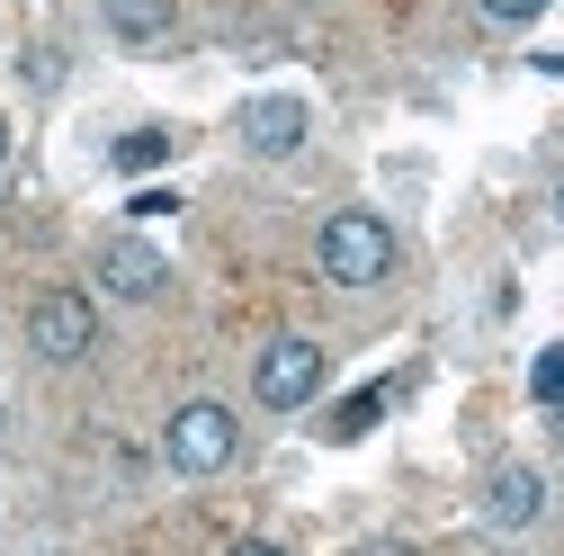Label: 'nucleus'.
Segmentation results:
<instances>
[{
    "instance_id": "5",
    "label": "nucleus",
    "mask_w": 564,
    "mask_h": 556,
    "mask_svg": "<svg viewBox=\"0 0 564 556\" xmlns=\"http://www.w3.org/2000/svg\"><path fill=\"white\" fill-rule=\"evenodd\" d=\"M305 135H314V108H305L296 90H269V99H251V108H242V145H251L260 162L305 153Z\"/></svg>"
},
{
    "instance_id": "3",
    "label": "nucleus",
    "mask_w": 564,
    "mask_h": 556,
    "mask_svg": "<svg viewBox=\"0 0 564 556\" xmlns=\"http://www.w3.org/2000/svg\"><path fill=\"white\" fill-rule=\"evenodd\" d=\"M323 341H305V332H278L269 351L251 360V395L269 404V413H296V404H314L323 395Z\"/></svg>"
},
{
    "instance_id": "4",
    "label": "nucleus",
    "mask_w": 564,
    "mask_h": 556,
    "mask_svg": "<svg viewBox=\"0 0 564 556\" xmlns=\"http://www.w3.org/2000/svg\"><path fill=\"white\" fill-rule=\"evenodd\" d=\"M28 351H36V360H54V368L90 360V351H99V306H90L82 288H45V297H36V314H28Z\"/></svg>"
},
{
    "instance_id": "7",
    "label": "nucleus",
    "mask_w": 564,
    "mask_h": 556,
    "mask_svg": "<svg viewBox=\"0 0 564 556\" xmlns=\"http://www.w3.org/2000/svg\"><path fill=\"white\" fill-rule=\"evenodd\" d=\"M484 521H492V530H529V521H546V475H538V467H492V484H484Z\"/></svg>"
},
{
    "instance_id": "9",
    "label": "nucleus",
    "mask_w": 564,
    "mask_h": 556,
    "mask_svg": "<svg viewBox=\"0 0 564 556\" xmlns=\"http://www.w3.org/2000/svg\"><path fill=\"white\" fill-rule=\"evenodd\" d=\"M377 413H386V386H359V395H349V404L332 413V423H323V440H359V431L377 423Z\"/></svg>"
},
{
    "instance_id": "10",
    "label": "nucleus",
    "mask_w": 564,
    "mask_h": 556,
    "mask_svg": "<svg viewBox=\"0 0 564 556\" xmlns=\"http://www.w3.org/2000/svg\"><path fill=\"white\" fill-rule=\"evenodd\" d=\"M162 162H171V135L162 126H134L126 145H117V171H162Z\"/></svg>"
},
{
    "instance_id": "13",
    "label": "nucleus",
    "mask_w": 564,
    "mask_h": 556,
    "mask_svg": "<svg viewBox=\"0 0 564 556\" xmlns=\"http://www.w3.org/2000/svg\"><path fill=\"white\" fill-rule=\"evenodd\" d=\"M171 206H180L171 189H134V197H126V216H171Z\"/></svg>"
},
{
    "instance_id": "16",
    "label": "nucleus",
    "mask_w": 564,
    "mask_h": 556,
    "mask_svg": "<svg viewBox=\"0 0 564 556\" xmlns=\"http://www.w3.org/2000/svg\"><path fill=\"white\" fill-rule=\"evenodd\" d=\"M0 171H10V117H0Z\"/></svg>"
},
{
    "instance_id": "18",
    "label": "nucleus",
    "mask_w": 564,
    "mask_h": 556,
    "mask_svg": "<svg viewBox=\"0 0 564 556\" xmlns=\"http://www.w3.org/2000/svg\"><path fill=\"white\" fill-rule=\"evenodd\" d=\"M555 440H564V404H555Z\"/></svg>"
},
{
    "instance_id": "2",
    "label": "nucleus",
    "mask_w": 564,
    "mask_h": 556,
    "mask_svg": "<svg viewBox=\"0 0 564 556\" xmlns=\"http://www.w3.org/2000/svg\"><path fill=\"white\" fill-rule=\"evenodd\" d=\"M234 449H242V423L225 404H180L171 423H162V458L180 467V475H216V467H234Z\"/></svg>"
},
{
    "instance_id": "1",
    "label": "nucleus",
    "mask_w": 564,
    "mask_h": 556,
    "mask_svg": "<svg viewBox=\"0 0 564 556\" xmlns=\"http://www.w3.org/2000/svg\"><path fill=\"white\" fill-rule=\"evenodd\" d=\"M314 260H323L332 288H377V278H394V225L368 216V206H340L314 234Z\"/></svg>"
},
{
    "instance_id": "8",
    "label": "nucleus",
    "mask_w": 564,
    "mask_h": 556,
    "mask_svg": "<svg viewBox=\"0 0 564 556\" xmlns=\"http://www.w3.org/2000/svg\"><path fill=\"white\" fill-rule=\"evenodd\" d=\"M99 19H108V36H126V45H153V36H171L180 0H99Z\"/></svg>"
},
{
    "instance_id": "12",
    "label": "nucleus",
    "mask_w": 564,
    "mask_h": 556,
    "mask_svg": "<svg viewBox=\"0 0 564 556\" xmlns=\"http://www.w3.org/2000/svg\"><path fill=\"white\" fill-rule=\"evenodd\" d=\"M475 10H484L492 28H529V19H546V0H475Z\"/></svg>"
},
{
    "instance_id": "6",
    "label": "nucleus",
    "mask_w": 564,
    "mask_h": 556,
    "mask_svg": "<svg viewBox=\"0 0 564 556\" xmlns=\"http://www.w3.org/2000/svg\"><path fill=\"white\" fill-rule=\"evenodd\" d=\"M162 278H171V260H162L153 243H134V234L99 252V288H108V297H126V306H144V297H162Z\"/></svg>"
},
{
    "instance_id": "14",
    "label": "nucleus",
    "mask_w": 564,
    "mask_h": 556,
    "mask_svg": "<svg viewBox=\"0 0 564 556\" xmlns=\"http://www.w3.org/2000/svg\"><path fill=\"white\" fill-rule=\"evenodd\" d=\"M359 556H412V547H403V538H368Z\"/></svg>"
},
{
    "instance_id": "11",
    "label": "nucleus",
    "mask_w": 564,
    "mask_h": 556,
    "mask_svg": "<svg viewBox=\"0 0 564 556\" xmlns=\"http://www.w3.org/2000/svg\"><path fill=\"white\" fill-rule=\"evenodd\" d=\"M529 395H538V404H546V413H555V404H564V341H546V351H538V360H529Z\"/></svg>"
},
{
    "instance_id": "17",
    "label": "nucleus",
    "mask_w": 564,
    "mask_h": 556,
    "mask_svg": "<svg viewBox=\"0 0 564 556\" xmlns=\"http://www.w3.org/2000/svg\"><path fill=\"white\" fill-rule=\"evenodd\" d=\"M555 225H564V189H555Z\"/></svg>"
},
{
    "instance_id": "15",
    "label": "nucleus",
    "mask_w": 564,
    "mask_h": 556,
    "mask_svg": "<svg viewBox=\"0 0 564 556\" xmlns=\"http://www.w3.org/2000/svg\"><path fill=\"white\" fill-rule=\"evenodd\" d=\"M234 556H288V547H269V538H242V547H234Z\"/></svg>"
}]
</instances>
